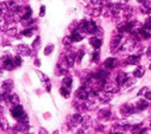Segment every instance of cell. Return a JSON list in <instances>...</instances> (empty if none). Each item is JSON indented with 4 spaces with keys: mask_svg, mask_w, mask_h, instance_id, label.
<instances>
[{
    "mask_svg": "<svg viewBox=\"0 0 151 134\" xmlns=\"http://www.w3.org/2000/svg\"><path fill=\"white\" fill-rule=\"evenodd\" d=\"M39 134H47V132H46V129L41 128V129H40V133H39Z\"/></svg>",
    "mask_w": 151,
    "mask_h": 134,
    "instance_id": "obj_32",
    "label": "cell"
},
{
    "mask_svg": "<svg viewBox=\"0 0 151 134\" xmlns=\"http://www.w3.org/2000/svg\"><path fill=\"white\" fill-rule=\"evenodd\" d=\"M45 14V6H41V9H40V17H43Z\"/></svg>",
    "mask_w": 151,
    "mask_h": 134,
    "instance_id": "obj_30",
    "label": "cell"
},
{
    "mask_svg": "<svg viewBox=\"0 0 151 134\" xmlns=\"http://www.w3.org/2000/svg\"><path fill=\"white\" fill-rule=\"evenodd\" d=\"M60 94H62L64 97H69L70 96V89H66L65 87H63L60 89Z\"/></svg>",
    "mask_w": 151,
    "mask_h": 134,
    "instance_id": "obj_21",
    "label": "cell"
},
{
    "mask_svg": "<svg viewBox=\"0 0 151 134\" xmlns=\"http://www.w3.org/2000/svg\"><path fill=\"white\" fill-rule=\"evenodd\" d=\"M0 127H1V129L6 130L8 128V125H7V120L4 118V116H0Z\"/></svg>",
    "mask_w": 151,
    "mask_h": 134,
    "instance_id": "obj_17",
    "label": "cell"
},
{
    "mask_svg": "<svg viewBox=\"0 0 151 134\" xmlns=\"http://www.w3.org/2000/svg\"><path fill=\"white\" fill-rule=\"evenodd\" d=\"M143 134H151V129H145Z\"/></svg>",
    "mask_w": 151,
    "mask_h": 134,
    "instance_id": "obj_33",
    "label": "cell"
},
{
    "mask_svg": "<svg viewBox=\"0 0 151 134\" xmlns=\"http://www.w3.org/2000/svg\"><path fill=\"white\" fill-rule=\"evenodd\" d=\"M98 116H99L100 119H107V118H110V110H107V109H103V110H100V112H99Z\"/></svg>",
    "mask_w": 151,
    "mask_h": 134,
    "instance_id": "obj_18",
    "label": "cell"
},
{
    "mask_svg": "<svg viewBox=\"0 0 151 134\" xmlns=\"http://www.w3.org/2000/svg\"><path fill=\"white\" fill-rule=\"evenodd\" d=\"M90 44H91L93 48H96V49H99L102 46V41L98 37H93V38L90 39Z\"/></svg>",
    "mask_w": 151,
    "mask_h": 134,
    "instance_id": "obj_9",
    "label": "cell"
},
{
    "mask_svg": "<svg viewBox=\"0 0 151 134\" xmlns=\"http://www.w3.org/2000/svg\"><path fill=\"white\" fill-rule=\"evenodd\" d=\"M0 74H1V71H0Z\"/></svg>",
    "mask_w": 151,
    "mask_h": 134,
    "instance_id": "obj_40",
    "label": "cell"
},
{
    "mask_svg": "<svg viewBox=\"0 0 151 134\" xmlns=\"http://www.w3.org/2000/svg\"><path fill=\"white\" fill-rule=\"evenodd\" d=\"M144 130H145V129H144V128H142L140 126H136V127H133V128H132V130H131V132H132V134H143V133H144Z\"/></svg>",
    "mask_w": 151,
    "mask_h": 134,
    "instance_id": "obj_19",
    "label": "cell"
},
{
    "mask_svg": "<svg viewBox=\"0 0 151 134\" xmlns=\"http://www.w3.org/2000/svg\"><path fill=\"white\" fill-rule=\"evenodd\" d=\"M138 62H139V56H137V55L130 56L126 59V63L128 64H131V65H136V64H138Z\"/></svg>",
    "mask_w": 151,
    "mask_h": 134,
    "instance_id": "obj_12",
    "label": "cell"
},
{
    "mask_svg": "<svg viewBox=\"0 0 151 134\" xmlns=\"http://www.w3.org/2000/svg\"><path fill=\"white\" fill-rule=\"evenodd\" d=\"M52 50H53V45H52V44H50L48 46H46V49H45L44 53H45V55H50V53L52 52Z\"/></svg>",
    "mask_w": 151,
    "mask_h": 134,
    "instance_id": "obj_24",
    "label": "cell"
},
{
    "mask_svg": "<svg viewBox=\"0 0 151 134\" xmlns=\"http://www.w3.org/2000/svg\"><path fill=\"white\" fill-rule=\"evenodd\" d=\"M83 55H84V51H83V50H80V51H79V53H78V62H80V61H81Z\"/></svg>",
    "mask_w": 151,
    "mask_h": 134,
    "instance_id": "obj_29",
    "label": "cell"
},
{
    "mask_svg": "<svg viewBox=\"0 0 151 134\" xmlns=\"http://www.w3.org/2000/svg\"><path fill=\"white\" fill-rule=\"evenodd\" d=\"M88 91H87V89L85 88V87H81L78 91H77V96H78V98H80V100H86L87 97H88Z\"/></svg>",
    "mask_w": 151,
    "mask_h": 134,
    "instance_id": "obj_6",
    "label": "cell"
},
{
    "mask_svg": "<svg viewBox=\"0 0 151 134\" xmlns=\"http://www.w3.org/2000/svg\"><path fill=\"white\" fill-rule=\"evenodd\" d=\"M71 41H72V39H71V37H67V38H65V39H64V43H65V44H70V43H71Z\"/></svg>",
    "mask_w": 151,
    "mask_h": 134,
    "instance_id": "obj_31",
    "label": "cell"
},
{
    "mask_svg": "<svg viewBox=\"0 0 151 134\" xmlns=\"http://www.w3.org/2000/svg\"><path fill=\"white\" fill-rule=\"evenodd\" d=\"M112 134H123L122 132H114V133H112Z\"/></svg>",
    "mask_w": 151,
    "mask_h": 134,
    "instance_id": "obj_35",
    "label": "cell"
},
{
    "mask_svg": "<svg viewBox=\"0 0 151 134\" xmlns=\"http://www.w3.org/2000/svg\"><path fill=\"white\" fill-rule=\"evenodd\" d=\"M39 45H40V38L38 37V38L34 41V43H33V48L36 49V48H37V46H39Z\"/></svg>",
    "mask_w": 151,
    "mask_h": 134,
    "instance_id": "obj_28",
    "label": "cell"
},
{
    "mask_svg": "<svg viewBox=\"0 0 151 134\" xmlns=\"http://www.w3.org/2000/svg\"><path fill=\"white\" fill-rule=\"evenodd\" d=\"M14 63H15V66H17V65H20V64H21V58H20L19 56H17V57L14 58Z\"/></svg>",
    "mask_w": 151,
    "mask_h": 134,
    "instance_id": "obj_27",
    "label": "cell"
},
{
    "mask_svg": "<svg viewBox=\"0 0 151 134\" xmlns=\"http://www.w3.org/2000/svg\"><path fill=\"white\" fill-rule=\"evenodd\" d=\"M98 59H99V52L96 51V52L93 53V56H92V61H93V62H97Z\"/></svg>",
    "mask_w": 151,
    "mask_h": 134,
    "instance_id": "obj_26",
    "label": "cell"
},
{
    "mask_svg": "<svg viewBox=\"0 0 151 134\" xmlns=\"http://www.w3.org/2000/svg\"><path fill=\"white\" fill-rule=\"evenodd\" d=\"M147 107H149V102H147V100H145V98L138 100V102L136 103V109L137 110H144Z\"/></svg>",
    "mask_w": 151,
    "mask_h": 134,
    "instance_id": "obj_5",
    "label": "cell"
},
{
    "mask_svg": "<svg viewBox=\"0 0 151 134\" xmlns=\"http://www.w3.org/2000/svg\"><path fill=\"white\" fill-rule=\"evenodd\" d=\"M128 78H129V76H128L125 73H119V74L117 75L116 82H117V84H118V86H124V84L126 83Z\"/></svg>",
    "mask_w": 151,
    "mask_h": 134,
    "instance_id": "obj_3",
    "label": "cell"
},
{
    "mask_svg": "<svg viewBox=\"0 0 151 134\" xmlns=\"http://www.w3.org/2000/svg\"><path fill=\"white\" fill-rule=\"evenodd\" d=\"M32 31H33L32 29H26V30L22 32V35H24V36H28V37H29V36H32Z\"/></svg>",
    "mask_w": 151,
    "mask_h": 134,
    "instance_id": "obj_25",
    "label": "cell"
},
{
    "mask_svg": "<svg viewBox=\"0 0 151 134\" xmlns=\"http://www.w3.org/2000/svg\"><path fill=\"white\" fill-rule=\"evenodd\" d=\"M146 1V0H138V3H140V4H144Z\"/></svg>",
    "mask_w": 151,
    "mask_h": 134,
    "instance_id": "obj_34",
    "label": "cell"
},
{
    "mask_svg": "<svg viewBox=\"0 0 151 134\" xmlns=\"http://www.w3.org/2000/svg\"><path fill=\"white\" fill-rule=\"evenodd\" d=\"M149 91H150V89H149V88H146V87H144V88H142V90H139L138 95H139V96H145Z\"/></svg>",
    "mask_w": 151,
    "mask_h": 134,
    "instance_id": "obj_23",
    "label": "cell"
},
{
    "mask_svg": "<svg viewBox=\"0 0 151 134\" xmlns=\"http://www.w3.org/2000/svg\"><path fill=\"white\" fill-rule=\"evenodd\" d=\"M7 98H8V101L11 102V103H13L14 106H18L19 105V97L17 96V95H7Z\"/></svg>",
    "mask_w": 151,
    "mask_h": 134,
    "instance_id": "obj_15",
    "label": "cell"
},
{
    "mask_svg": "<svg viewBox=\"0 0 151 134\" xmlns=\"http://www.w3.org/2000/svg\"><path fill=\"white\" fill-rule=\"evenodd\" d=\"M136 110H137L136 107H133V106H131V105H124V106L122 107V113H123L125 116L133 114Z\"/></svg>",
    "mask_w": 151,
    "mask_h": 134,
    "instance_id": "obj_4",
    "label": "cell"
},
{
    "mask_svg": "<svg viewBox=\"0 0 151 134\" xmlns=\"http://www.w3.org/2000/svg\"><path fill=\"white\" fill-rule=\"evenodd\" d=\"M144 73H145L144 66H137V69L133 71V76H135V78H139L144 75Z\"/></svg>",
    "mask_w": 151,
    "mask_h": 134,
    "instance_id": "obj_10",
    "label": "cell"
},
{
    "mask_svg": "<svg viewBox=\"0 0 151 134\" xmlns=\"http://www.w3.org/2000/svg\"><path fill=\"white\" fill-rule=\"evenodd\" d=\"M12 88H13V82L12 81H5L4 82V84H3V89H4V91H5V95H8V93L12 90Z\"/></svg>",
    "mask_w": 151,
    "mask_h": 134,
    "instance_id": "obj_8",
    "label": "cell"
},
{
    "mask_svg": "<svg viewBox=\"0 0 151 134\" xmlns=\"http://www.w3.org/2000/svg\"><path fill=\"white\" fill-rule=\"evenodd\" d=\"M71 39H72V42H80V41L83 39V36L80 35L78 31H72V33H71Z\"/></svg>",
    "mask_w": 151,
    "mask_h": 134,
    "instance_id": "obj_14",
    "label": "cell"
},
{
    "mask_svg": "<svg viewBox=\"0 0 151 134\" xmlns=\"http://www.w3.org/2000/svg\"><path fill=\"white\" fill-rule=\"evenodd\" d=\"M0 97H3V96H1V94H0Z\"/></svg>",
    "mask_w": 151,
    "mask_h": 134,
    "instance_id": "obj_39",
    "label": "cell"
},
{
    "mask_svg": "<svg viewBox=\"0 0 151 134\" xmlns=\"http://www.w3.org/2000/svg\"><path fill=\"white\" fill-rule=\"evenodd\" d=\"M78 134H84V132L80 129V130H78Z\"/></svg>",
    "mask_w": 151,
    "mask_h": 134,
    "instance_id": "obj_36",
    "label": "cell"
},
{
    "mask_svg": "<svg viewBox=\"0 0 151 134\" xmlns=\"http://www.w3.org/2000/svg\"><path fill=\"white\" fill-rule=\"evenodd\" d=\"M120 39H122L120 35L114 36V37L112 38V41H111V49H112V50H114L116 48H118V45H119V43H120Z\"/></svg>",
    "mask_w": 151,
    "mask_h": 134,
    "instance_id": "obj_11",
    "label": "cell"
},
{
    "mask_svg": "<svg viewBox=\"0 0 151 134\" xmlns=\"http://www.w3.org/2000/svg\"><path fill=\"white\" fill-rule=\"evenodd\" d=\"M18 52L21 55H29V49L25 45H20V46H18Z\"/></svg>",
    "mask_w": 151,
    "mask_h": 134,
    "instance_id": "obj_16",
    "label": "cell"
},
{
    "mask_svg": "<svg viewBox=\"0 0 151 134\" xmlns=\"http://www.w3.org/2000/svg\"><path fill=\"white\" fill-rule=\"evenodd\" d=\"M63 84H64V87H67V88H71V86H72V78L71 77H65L64 80H63Z\"/></svg>",
    "mask_w": 151,
    "mask_h": 134,
    "instance_id": "obj_20",
    "label": "cell"
},
{
    "mask_svg": "<svg viewBox=\"0 0 151 134\" xmlns=\"http://www.w3.org/2000/svg\"><path fill=\"white\" fill-rule=\"evenodd\" d=\"M11 113H12V115L14 116V118H17V119H24L26 115H25V113H24V109H22V107L21 106H14L12 109H11Z\"/></svg>",
    "mask_w": 151,
    "mask_h": 134,
    "instance_id": "obj_1",
    "label": "cell"
},
{
    "mask_svg": "<svg viewBox=\"0 0 151 134\" xmlns=\"http://www.w3.org/2000/svg\"><path fill=\"white\" fill-rule=\"evenodd\" d=\"M104 90L105 91H107V93H110V94H113V93H117L118 91V87L116 86V84H106L105 86V88H104Z\"/></svg>",
    "mask_w": 151,
    "mask_h": 134,
    "instance_id": "obj_13",
    "label": "cell"
},
{
    "mask_svg": "<svg viewBox=\"0 0 151 134\" xmlns=\"http://www.w3.org/2000/svg\"><path fill=\"white\" fill-rule=\"evenodd\" d=\"M116 64H117V59H116V58H113V57L107 58V59L105 61V63H104V65L106 66L107 69H112V68H114Z\"/></svg>",
    "mask_w": 151,
    "mask_h": 134,
    "instance_id": "obj_7",
    "label": "cell"
},
{
    "mask_svg": "<svg viewBox=\"0 0 151 134\" xmlns=\"http://www.w3.org/2000/svg\"><path fill=\"white\" fill-rule=\"evenodd\" d=\"M135 83H136V78H128V81H126V83L124 86L125 87H132Z\"/></svg>",
    "mask_w": 151,
    "mask_h": 134,
    "instance_id": "obj_22",
    "label": "cell"
},
{
    "mask_svg": "<svg viewBox=\"0 0 151 134\" xmlns=\"http://www.w3.org/2000/svg\"><path fill=\"white\" fill-rule=\"evenodd\" d=\"M149 69H150V70H151V64H150V66H149Z\"/></svg>",
    "mask_w": 151,
    "mask_h": 134,
    "instance_id": "obj_38",
    "label": "cell"
},
{
    "mask_svg": "<svg viewBox=\"0 0 151 134\" xmlns=\"http://www.w3.org/2000/svg\"><path fill=\"white\" fill-rule=\"evenodd\" d=\"M1 13H3V10H1V7H0V16H1Z\"/></svg>",
    "mask_w": 151,
    "mask_h": 134,
    "instance_id": "obj_37",
    "label": "cell"
},
{
    "mask_svg": "<svg viewBox=\"0 0 151 134\" xmlns=\"http://www.w3.org/2000/svg\"><path fill=\"white\" fill-rule=\"evenodd\" d=\"M3 65H4L5 69L12 70L14 66H15V63H14V59H13V58H11V57H5L4 61H3Z\"/></svg>",
    "mask_w": 151,
    "mask_h": 134,
    "instance_id": "obj_2",
    "label": "cell"
}]
</instances>
